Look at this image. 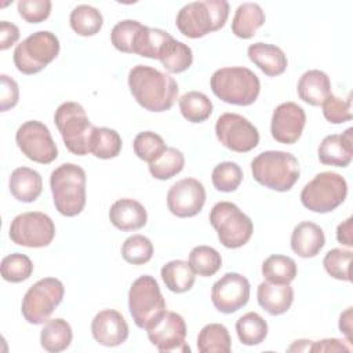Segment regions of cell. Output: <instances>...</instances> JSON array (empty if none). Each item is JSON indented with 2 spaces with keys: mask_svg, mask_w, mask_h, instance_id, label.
I'll return each mask as SVG.
<instances>
[{
  "mask_svg": "<svg viewBox=\"0 0 353 353\" xmlns=\"http://www.w3.org/2000/svg\"><path fill=\"white\" fill-rule=\"evenodd\" d=\"M128 87L134 99L149 112L170 110L178 99L174 77L148 65H137L128 73Z\"/></svg>",
  "mask_w": 353,
  "mask_h": 353,
  "instance_id": "6da1fadb",
  "label": "cell"
},
{
  "mask_svg": "<svg viewBox=\"0 0 353 353\" xmlns=\"http://www.w3.org/2000/svg\"><path fill=\"white\" fill-rule=\"evenodd\" d=\"M85 171L73 163H63L50 175V189L57 211L63 216L79 215L85 205Z\"/></svg>",
  "mask_w": 353,
  "mask_h": 353,
  "instance_id": "7a4b0ae2",
  "label": "cell"
},
{
  "mask_svg": "<svg viewBox=\"0 0 353 353\" xmlns=\"http://www.w3.org/2000/svg\"><path fill=\"white\" fill-rule=\"evenodd\" d=\"M229 3L225 0H201L185 4L176 14L178 30L189 39H200L225 26Z\"/></svg>",
  "mask_w": 353,
  "mask_h": 353,
  "instance_id": "3957f363",
  "label": "cell"
},
{
  "mask_svg": "<svg viewBox=\"0 0 353 353\" xmlns=\"http://www.w3.org/2000/svg\"><path fill=\"white\" fill-rule=\"evenodd\" d=\"M254 179L272 190L287 192L299 179L298 159L283 150H266L255 156L251 161Z\"/></svg>",
  "mask_w": 353,
  "mask_h": 353,
  "instance_id": "277c9868",
  "label": "cell"
},
{
  "mask_svg": "<svg viewBox=\"0 0 353 353\" xmlns=\"http://www.w3.org/2000/svg\"><path fill=\"white\" fill-rule=\"evenodd\" d=\"M210 85L214 95L221 101L239 106L252 105L261 92L258 76L244 66H228L215 70Z\"/></svg>",
  "mask_w": 353,
  "mask_h": 353,
  "instance_id": "5b68a950",
  "label": "cell"
},
{
  "mask_svg": "<svg viewBox=\"0 0 353 353\" xmlns=\"http://www.w3.org/2000/svg\"><path fill=\"white\" fill-rule=\"evenodd\" d=\"M54 123L70 153L84 156L91 152V138L95 125L90 121L80 103L72 101L61 103L55 110Z\"/></svg>",
  "mask_w": 353,
  "mask_h": 353,
  "instance_id": "8992f818",
  "label": "cell"
},
{
  "mask_svg": "<svg viewBox=\"0 0 353 353\" xmlns=\"http://www.w3.org/2000/svg\"><path fill=\"white\" fill-rule=\"evenodd\" d=\"M128 309L137 327L149 330L167 310L159 283L153 276L138 277L128 291Z\"/></svg>",
  "mask_w": 353,
  "mask_h": 353,
  "instance_id": "52a82bcc",
  "label": "cell"
},
{
  "mask_svg": "<svg viewBox=\"0 0 353 353\" xmlns=\"http://www.w3.org/2000/svg\"><path fill=\"white\" fill-rule=\"evenodd\" d=\"M210 223L216 230L221 244L230 250L247 244L254 232L250 216L230 201H219L211 208Z\"/></svg>",
  "mask_w": 353,
  "mask_h": 353,
  "instance_id": "ba28073f",
  "label": "cell"
},
{
  "mask_svg": "<svg viewBox=\"0 0 353 353\" xmlns=\"http://www.w3.org/2000/svg\"><path fill=\"white\" fill-rule=\"evenodd\" d=\"M59 40L48 30H39L17 44L12 59L23 74H36L51 63L59 54Z\"/></svg>",
  "mask_w": 353,
  "mask_h": 353,
  "instance_id": "9c48e42d",
  "label": "cell"
},
{
  "mask_svg": "<svg viewBox=\"0 0 353 353\" xmlns=\"http://www.w3.org/2000/svg\"><path fill=\"white\" fill-rule=\"evenodd\" d=\"M347 194L346 179L336 172L324 171L307 182L301 192V203L305 208L325 214L339 207Z\"/></svg>",
  "mask_w": 353,
  "mask_h": 353,
  "instance_id": "30bf717a",
  "label": "cell"
},
{
  "mask_svg": "<svg viewBox=\"0 0 353 353\" xmlns=\"http://www.w3.org/2000/svg\"><path fill=\"white\" fill-rule=\"evenodd\" d=\"M65 287L55 277H44L36 281L25 292L21 303L23 319L30 324H43L62 302Z\"/></svg>",
  "mask_w": 353,
  "mask_h": 353,
  "instance_id": "8fae6325",
  "label": "cell"
},
{
  "mask_svg": "<svg viewBox=\"0 0 353 353\" xmlns=\"http://www.w3.org/2000/svg\"><path fill=\"white\" fill-rule=\"evenodd\" d=\"M8 236L11 241L18 245L41 248L50 245L54 240L55 225L54 221L44 212H22L11 221Z\"/></svg>",
  "mask_w": 353,
  "mask_h": 353,
  "instance_id": "7c38bea8",
  "label": "cell"
},
{
  "mask_svg": "<svg viewBox=\"0 0 353 353\" xmlns=\"http://www.w3.org/2000/svg\"><path fill=\"white\" fill-rule=\"evenodd\" d=\"M15 141L29 160L40 164H50L58 157V148L48 127L37 120L21 124L15 132Z\"/></svg>",
  "mask_w": 353,
  "mask_h": 353,
  "instance_id": "4fadbf2b",
  "label": "cell"
},
{
  "mask_svg": "<svg viewBox=\"0 0 353 353\" xmlns=\"http://www.w3.org/2000/svg\"><path fill=\"white\" fill-rule=\"evenodd\" d=\"M215 135L225 148L237 153H247L259 143L258 128L237 113L221 114L215 123Z\"/></svg>",
  "mask_w": 353,
  "mask_h": 353,
  "instance_id": "5bb4252c",
  "label": "cell"
},
{
  "mask_svg": "<svg viewBox=\"0 0 353 353\" xmlns=\"http://www.w3.org/2000/svg\"><path fill=\"white\" fill-rule=\"evenodd\" d=\"M250 291L247 277L236 272H229L214 283L211 288V302L218 312L230 314L247 305Z\"/></svg>",
  "mask_w": 353,
  "mask_h": 353,
  "instance_id": "9a60e30c",
  "label": "cell"
},
{
  "mask_svg": "<svg viewBox=\"0 0 353 353\" xmlns=\"http://www.w3.org/2000/svg\"><path fill=\"white\" fill-rule=\"evenodd\" d=\"M148 338L159 352H190L186 345V323L175 312L165 313L149 328Z\"/></svg>",
  "mask_w": 353,
  "mask_h": 353,
  "instance_id": "2e32d148",
  "label": "cell"
},
{
  "mask_svg": "<svg viewBox=\"0 0 353 353\" xmlns=\"http://www.w3.org/2000/svg\"><path fill=\"white\" fill-rule=\"evenodd\" d=\"M205 203L204 185L196 178H183L175 182L167 192V207L178 218L197 215Z\"/></svg>",
  "mask_w": 353,
  "mask_h": 353,
  "instance_id": "e0dca14e",
  "label": "cell"
},
{
  "mask_svg": "<svg viewBox=\"0 0 353 353\" xmlns=\"http://www.w3.org/2000/svg\"><path fill=\"white\" fill-rule=\"evenodd\" d=\"M306 113L295 102L280 103L272 114L270 134L272 138L284 145L295 143L305 128Z\"/></svg>",
  "mask_w": 353,
  "mask_h": 353,
  "instance_id": "ac0fdd59",
  "label": "cell"
},
{
  "mask_svg": "<svg viewBox=\"0 0 353 353\" xmlns=\"http://www.w3.org/2000/svg\"><path fill=\"white\" fill-rule=\"evenodd\" d=\"M128 324L124 316L114 309H105L95 314L91 323V334L94 339L108 347L124 343L128 338Z\"/></svg>",
  "mask_w": 353,
  "mask_h": 353,
  "instance_id": "d6986e66",
  "label": "cell"
},
{
  "mask_svg": "<svg viewBox=\"0 0 353 353\" xmlns=\"http://www.w3.org/2000/svg\"><path fill=\"white\" fill-rule=\"evenodd\" d=\"M352 132L353 128H347L342 134L327 135L317 149L320 163L325 165L347 167L353 156Z\"/></svg>",
  "mask_w": 353,
  "mask_h": 353,
  "instance_id": "ffe728a7",
  "label": "cell"
},
{
  "mask_svg": "<svg viewBox=\"0 0 353 353\" xmlns=\"http://www.w3.org/2000/svg\"><path fill=\"white\" fill-rule=\"evenodd\" d=\"M109 221L121 232H132L146 225L148 212L145 207L134 199H119L110 205Z\"/></svg>",
  "mask_w": 353,
  "mask_h": 353,
  "instance_id": "44dd1931",
  "label": "cell"
},
{
  "mask_svg": "<svg viewBox=\"0 0 353 353\" xmlns=\"http://www.w3.org/2000/svg\"><path fill=\"white\" fill-rule=\"evenodd\" d=\"M247 54L250 61L269 77L283 74L288 65L287 55L280 47L274 44L262 41L254 43L248 47Z\"/></svg>",
  "mask_w": 353,
  "mask_h": 353,
  "instance_id": "7402d4cb",
  "label": "cell"
},
{
  "mask_svg": "<svg viewBox=\"0 0 353 353\" xmlns=\"http://www.w3.org/2000/svg\"><path fill=\"white\" fill-rule=\"evenodd\" d=\"M324 244V232L314 222L303 221L292 230L291 248L301 258H314L323 250Z\"/></svg>",
  "mask_w": 353,
  "mask_h": 353,
  "instance_id": "603a6c76",
  "label": "cell"
},
{
  "mask_svg": "<svg viewBox=\"0 0 353 353\" xmlns=\"http://www.w3.org/2000/svg\"><path fill=\"white\" fill-rule=\"evenodd\" d=\"M259 306L270 316L284 314L292 305L294 290L290 284H273L262 281L256 290Z\"/></svg>",
  "mask_w": 353,
  "mask_h": 353,
  "instance_id": "cb8c5ba5",
  "label": "cell"
},
{
  "mask_svg": "<svg viewBox=\"0 0 353 353\" xmlns=\"http://www.w3.org/2000/svg\"><path fill=\"white\" fill-rule=\"evenodd\" d=\"M296 91L298 97L310 106H321L323 102L332 94L328 74L319 69L305 72L299 77Z\"/></svg>",
  "mask_w": 353,
  "mask_h": 353,
  "instance_id": "d4e9b609",
  "label": "cell"
},
{
  "mask_svg": "<svg viewBox=\"0 0 353 353\" xmlns=\"http://www.w3.org/2000/svg\"><path fill=\"white\" fill-rule=\"evenodd\" d=\"M11 194L22 203H33L43 190V179L40 174L29 167L15 168L8 179Z\"/></svg>",
  "mask_w": 353,
  "mask_h": 353,
  "instance_id": "484cf974",
  "label": "cell"
},
{
  "mask_svg": "<svg viewBox=\"0 0 353 353\" xmlns=\"http://www.w3.org/2000/svg\"><path fill=\"white\" fill-rule=\"evenodd\" d=\"M266 17L262 7L256 3H243L234 11L232 33L239 39H251L265 23Z\"/></svg>",
  "mask_w": 353,
  "mask_h": 353,
  "instance_id": "4316f807",
  "label": "cell"
},
{
  "mask_svg": "<svg viewBox=\"0 0 353 353\" xmlns=\"http://www.w3.org/2000/svg\"><path fill=\"white\" fill-rule=\"evenodd\" d=\"M73 338L70 324L63 319H52L46 321L40 332L41 347L50 353H59L70 346Z\"/></svg>",
  "mask_w": 353,
  "mask_h": 353,
  "instance_id": "83f0119b",
  "label": "cell"
},
{
  "mask_svg": "<svg viewBox=\"0 0 353 353\" xmlns=\"http://www.w3.org/2000/svg\"><path fill=\"white\" fill-rule=\"evenodd\" d=\"M160 276L165 284V287L175 292V294H182L189 290H192L196 276L193 269L190 268L189 262L182 261V259H175L167 262L161 270Z\"/></svg>",
  "mask_w": 353,
  "mask_h": 353,
  "instance_id": "f1b7e54d",
  "label": "cell"
},
{
  "mask_svg": "<svg viewBox=\"0 0 353 353\" xmlns=\"http://www.w3.org/2000/svg\"><path fill=\"white\" fill-rule=\"evenodd\" d=\"M172 36L159 28H149L143 26L137 33L132 54H137L143 58L150 59H159V55L164 47V44L171 39Z\"/></svg>",
  "mask_w": 353,
  "mask_h": 353,
  "instance_id": "f546056e",
  "label": "cell"
},
{
  "mask_svg": "<svg viewBox=\"0 0 353 353\" xmlns=\"http://www.w3.org/2000/svg\"><path fill=\"white\" fill-rule=\"evenodd\" d=\"M159 61L170 73H182L192 66L193 52L188 44L171 37L164 44Z\"/></svg>",
  "mask_w": 353,
  "mask_h": 353,
  "instance_id": "4dcf8cb0",
  "label": "cell"
},
{
  "mask_svg": "<svg viewBox=\"0 0 353 353\" xmlns=\"http://www.w3.org/2000/svg\"><path fill=\"white\" fill-rule=\"evenodd\" d=\"M200 353H229L232 339L228 328L219 323H210L201 328L197 336Z\"/></svg>",
  "mask_w": 353,
  "mask_h": 353,
  "instance_id": "1f68e13d",
  "label": "cell"
},
{
  "mask_svg": "<svg viewBox=\"0 0 353 353\" xmlns=\"http://www.w3.org/2000/svg\"><path fill=\"white\" fill-rule=\"evenodd\" d=\"M69 23L76 34L88 37L97 34L102 29L103 17L98 8L88 4H80L72 10Z\"/></svg>",
  "mask_w": 353,
  "mask_h": 353,
  "instance_id": "d6a6232c",
  "label": "cell"
},
{
  "mask_svg": "<svg viewBox=\"0 0 353 353\" xmlns=\"http://www.w3.org/2000/svg\"><path fill=\"white\" fill-rule=\"evenodd\" d=\"M296 263L287 255H270L262 263V276L273 284H290L296 277Z\"/></svg>",
  "mask_w": 353,
  "mask_h": 353,
  "instance_id": "836d02e7",
  "label": "cell"
},
{
  "mask_svg": "<svg viewBox=\"0 0 353 353\" xmlns=\"http://www.w3.org/2000/svg\"><path fill=\"white\" fill-rule=\"evenodd\" d=\"M179 110L182 116L190 123H203L212 114V102L211 99L200 91H189L183 94L179 101Z\"/></svg>",
  "mask_w": 353,
  "mask_h": 353,
  "instance_id": "e575fe53",
  "label": "cell"
},
{
  "mask_svg": "<svg viewBox=\"0 0 353 353\" xmlns=\"http://www.w3.org/2000/svg\"><path fill=\"white\" fill-rule=\"evenodd\" d=\"M236 332L243 345L255 346L268 336V323L256 312H248L236 321Z\"/></svg>",
  "mask_w": 353,
  "mask_h": 353,
  "instance_id": "d590c367",
  "label": "cell"
},
{
  "mask_svg": "<svg viewBox=\"0 0 353 353\" xmlns=\"http://www.w3.org/2000/svg\"><path fill=\"white\" fill-rule=\"evenodd\" d=\"M123 146L121 137L116 130L108 127H95L91 138V152L95 157L109 160L120 154Z\"/></svg>",
  "mask_w": 353,
  "mask_h": 353,
  "instance_id": "8d00e7d4",
  "label": "cell"
},
{
  "mask_svg": "<svg viewBox=\"0 0 353 353\" xmlns=\"http://www.w3.org/2000/svg\"><path fill=\"white\" fill-rule=\"evenodd\" d=\"M185 167V156L176 148H167L154 161L149 163V172L159 181H167Z\"/></svg>",
  "mask_w": 353,
  "mask_h": 353,
  "instance_id": "74e56055",
  "label": "cell"
},
{
  "mask_svg": "<svg viewBox=\"0 0 353 353\" xmlns=\"http://www.w3.org/2000/svg\"><path fill=\"white\" fill-rule=\"evenodd\" d=\"M189 265L194 274L211 277L221 269L222 258L215 248L210 245H197L189 254Z\"/></svg>",
  "mask_w": 353,
  "mask_h": 353,
  "instance_id": "f35d334b",
  "label": "cell"
},
{
  "mask_svg": "<svg viewBox=\"0 0 353 353\" xmlns=\"http://www.w3.org/2000/svg\"><path fill=\"white\" fill-rule=\"evenodd\" d=\"M1 277L8 283H22L33 273L30 258L21 252H14L3 258L0 266Z\"/></svg>",
  "mask_w": 353,
  "mask_h": 353,
  "instance_id": "ab89813d",
  "label": "cell"
},
{
  "mask_svg": "<svg viewBox=\"0 0 353 353\" xmlns=\"http://www.w3.org/2000/svg\"><path fill=\"white\" fill-rule=\"evenodd\" d=\"M211 181L216 190L230 193L243 182V171L234 161H222L214 167Z\"/></svg>",
  "mask_w": 353,
  "mask_h": 353,
  "instance_id": "60d3db41",
  "label": "cell"
},
{
  "mask_svg": "<svg viewBox=\"0 0 353 353\" xmlns=\"http://www.w3.org/2000/svg\"><path fill=\"white\" fill-rule=\"evenodd\" d=\"M121 256L131 265H143L153 256V244L143 234H132L124 240Z\"/></svg>",
  "mask_w": 353,
  "mask_h": 353,
  "instance_id": "b9f144b4",
  "label": "cell"
},
{
  "mask_svg": "<svg viewBox=\"0 0 353 353\" xmlns=\"http://www.w3.org/2000/svg\"><path fill=\"white\" fill-rule=\"evenodd\" d=\"M132 149L138 159L152 163L167 149V146L159 134L153 131H142L134 138Z\"/></svg>",
  "mask_w": 353,
  "mask_h": 353,
  "instance_id": "7bdbcfd3",
  "label": "cell"
},
{
  "mask_svg": "<svg viewBox=\"0 0 353 353\" xmlns=\"http://www.w3.org/2000/svg\"><path fill=\"white\" fill-rule=\"evenodd\" d=\"M352 251L350 250H343V248H332L330 250L324 259H323V266L325 272L342 281H350L352 274H350V262H352Z\"/></svg>",
  "mask_w": 353,
  "mask_h": 353,
  "instance_id": "ee69618b",
  "label": "cell"
},
{
  "mask_svg": "<svg viewBox=\"0 0 353 353\" xmlns=\"http://www.w3.org/2000/svg\"><path fill=\"white\" fill-rule=\"evenodd\" d=\"M141 28H142V23L135 19H124L117 22L113 26L110 33V40L113 47L121 52L132 54L134 41Z\"/></svg>",
  "mask_w": 353,
  "mask_h": 353,
  "instance_id": "f6af8a7d",
  "label": "cell"
},
{
  "mask_svg": "<svg viewBox=\"0 0 353 353\" xmlns=\"http://www.w3.org/2000/svg\"><path fill=\"white\" fill-rule=\"evenodd\" d=\"M323 114L327 121L332 124H342L352 120V95L349 94L346 99L338 98L331 94L321 105Z\"/></svg>",
  "mask_w": 353,
  "mask_h": 353,
  "instance_id": "bcb514c9",
  "label": "cell"
},
{
  "mask_svg": "<svg viewBox=\"0 0 353 353\" xmlns=\"http://www.w3.org/2000/svg\"><path fill=\"white\" fill-rule=\"evenodd\" d=\"M18 14L29 23H40L51 14L52 3L50 0H19Z\"/></svg>",
  "mask_w": 353,
  "mask_h": 353,
  "instance_id": "7dc6e473",
  "label": "cell"
},
{
  "mask_svg": "<svg viewBox=\"0 0 353 353\" xmlns=\"http://www.w3.org/2000/svg\"><path fill=\"white\" fill-rule=\"evenodd\" d=\"M1 88H0V109L1 112H7L12 109L19 99V88L14 79L7 74L0 76Z\"/></svg>",
  "mask_w": 353,
  "mask_h": 353,
  "instance_id": "c3c4849f",
  "label": "cell"
},
{
  "mask_svg": "<svg viewBox=\"0 0 353 353\" xmlns=\"http://www.w3.org/2000/svg\"><path fill=\"white\" fill-rule=\"evenodd\" d=\"M18 39H19L18 26L8 21H1L0 22V50L6 51L12 44H15Z\"/></svg>",
  "mask_w": 353,
  "mask_h": 353,
  "instance_id": "681fc988",
  "label": "cell"
},
{
  "mask_svg": "<svg viewBox=\"0 0 353 353\" xmlns=\"http://www.w3.org/2000/svg\"><path fill=\"white\" fill-rule=\"evenodd\" d=\"M345 341L338 338H328L321 339L317 342H310L309 350L310 352H350V346L343 343Z\"/></svg>",
  "mask_w": 353,
  "mask_h": 353,
  "instance_id": "f907efd6",
  "label": "cell"
},
{
  "mask_svg": "<svg viewBox=\"0 0 353 353\" xmlns=\"http://www.w3.org/2000/svg\"><path fill=\"white\" fill-rule=\"evenodd\" d=\"M336 240L346 245V247H352L353 245V240H352V216H349L346 221H343L342 223L338 225L336 228Z\"/></svg>",
  "mask_w": 353,
  "mask_h": 353,
  "instance_id": "816d5d0a",
  "label": "cell"
},
{
  "mask_svg": "<svg viewBox=\"0 0 353 353\" xmlns=\"http://www.w3.org/2000/svg\"><path fill=\"white\" fill-rule=\"evenodd\" d=\"M339 330L346 336L347 342L352 343V307H347L339 316Z\"/></svg>",
  "mask_w": 353,
  "mask_h": 353,
  "instance_id": "f5cc1de1",
  "label": "cell"
}]
</instances>
